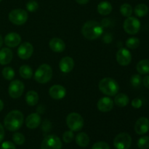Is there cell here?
<instances>
[{"label":"cell","instance_id":"obj_1","mask_svg":"<svg viewBox=\"0 0 149 149\" xmlns=\"http://www.w3.org/2000/svg\"><path fill=\"white\" fill-rule=\"evenodd\" d=\"M81 33L86 39L95 40L103 34V27L95 20H88L83 25Z\"/></svg>","mask_w":149,"mask_h":149},{"label":"cell","instance_id":"obj_2","mask_svg":"<svg viewBox=\"0 0 149 149\" xmlns=\"http://www.w3.org/2000/svg\"><path fill=\"white\" fill-rule=\"evenodd\" d=\"M23 123V114L17 110L12 111L6 115L4 120V127L9 131L15 132L22 127Z\"/></svg>","mask_w":149,"mask_h":149},{"label":"cell","instance_id":"obj_3","mask_svg":"<svg viewBox=\"0 0 149 149\" xmlns=\"http://www.w3.org/2000/svg\"><path fill=\"white\" fill-rule=\"evenodd\" d=\"M98 86L101 93L108 96H115L119 91V86L117 81L110 77L102 79Z\"/></svg>","mask_w":149,"mask_h":149},{"label":"cell","instance_id":"obj_4","mask_svg":"<svg viewBox=\"0 0 149 149\" xmlns=\"http://www.w3.org/2000/svg\"><path fill=\"white\" fill-rule=\"evenodd\" d=\"M52 77V69L48 64H42L36 69L34 74V79L40 84L49 81Z\"/></svg>","mask_w":149,"mask_h":149},{"label":"cell","instance_id":"obj_5","mask_svg":"<svg viewBox=\"0 0 149 149\" xmlns=\"http://www.w3.org/2000/svg\"><path fill=\"white\" fill-rule=\"evenodd\" d=\"M84 119L78 113L73 112L69 113L66 117V125L73 132H78L84 126Z\"/></svg>","mask_w":149,"mask_h":149},{"label":"cell","instance_id":"obj_6","mask_svg":"<svg viewBox=\"0 0 149 149\" xmlns=\"http://www.w3.org/2000/svg\"><path fill=\"white\" fill-rule=\"evenodd\" d=\"M28 13L23 9H15L9 13V20L12 23L17 26L23 25L28 20Z\"/></svg>","mask_w":149,"mask_h":149},{"label":"cell","instance_id":"obj_7","mask_svg":"<svg viewBox=\"0 0 149 149\" xmlns=\"http://www.w3.org/2000/svg\"><path fill=\"white\" fill-rule=\"evenodd\" d=\"M132 143V138L126 132H122L115 137L113 146L116 149H129Z\"/></svg>","mask_w":149,"mask_h":149},{"label":"cell","instance_id":"obj_8","mask_svg":"<svg viewBox=\"0 0 149 149\" xmlns=\"http://www.w3.org/2000/svg\"><path fill=\"white\" fill-rule=\"evenodd\" d=\"M62 142L55 135H49L45 137L41 144V149H61Z\"/></svg>","mask_w":149,"mask_h":149},{"label":"cell","instance_id":"obj_9","mask_svg":"<svg viewBox=\"0 0 149 149\" xmlns=\"http://www.w3.org/2000/svg\"><path fill=\"white\" fill-rule=\"evenodd\" d=\"M124 30L129 34L134 35L138 33L141 29V23L138 18L135 17H128L123 24Z\"/></svg>","mask_w":149,"mask_h":149},{"label":"cell","instance_id":"obj_10","mask_svg":"<svg viewBox=\"0 0 149 149\" xmlns=\"http://www.w3.org/2000/svg\"><path fill=\"white\" fill-rule=\"evenodd\" d=\"M24 84L20 80H13L10 82L8 87V93L13 99L19 98L24 92Z\"/></svg>","mask_w":149,"mask_h":149},{"label":"cell","instance_id":"obj_11","mask_svg":"<svg viewBox=\"0 0 149 149\" xmlns=\"http://www.w3.org/2000/svg\"><path fill=\"white\" fill-rule=\"evenodd\" d=\"M33 53V47L30 42H25L17 49V55L22 60H28Z\"/></svg>","mask_w":149,"mask_h":149},{"label":"cell","instance_id":"obj_12","mask_svg":"<svg viewBox=\"0 0 149 149\" xmlns=\"http://www.w3.org/2000/svg\"><path fill=\"white\" fill-rule=\"evenodd\" d=\"M116 61L122 66L128 65L132 61V54L126 48H120L116 53Z\"/></svg>","mask_w":149,"mask_h":149},{"label":"cell","instance_id":"obj_13","mask_svg":"<svg viewBox=\"0 0 149 149\" xmlns=\"http://www.w3.org/2000/svg\"><path fill=\"white\" fill-rule=\"evenodd\" d=\"M135 131L140 135H144L149 131V119L146 117H141L135 125Z\"/></svg>","mask_w":149,"mask_h":149},{"label":"cell","instance_id":"obj_14","mask_svg":"<svg viewBox=\"0 0 149 149\" xmlns=\"http://www.w3.org/2000/svg\"><path fill=\"white\" fill-rule=\"evenodd\" d=\"M49 95L52 98L55 100L63 99L66 95V90L64 87L60 84H55L52 86L49 90Z\"/></svg>","mask_w":149,"mask_h":149},{"label":"cell","instance_id":"obj_15","mask_svg":"<svg viewBox=\"0 0 149 149\" xmlns=\"http://www.w3.org/2000/svg\"><path fill=\"white\" fill-rule=\"evenodd\" d=\"M113 105H114V103L113 100L109 97H101L97 103V109L101 112L110 111L113 109Z\"/></svg>","mask_w":149,"mask_h":149},{"label":"cell","instance_id":"obj_16","mask_svg":"<svg viewBox=\"0 0 149 149\" xmlns=\"http://www.w3.org/2000/svg\"><path fill=\"white\" fill-rule=\"evenodd\" d=\"M21 42V37L18 33L11 32L7 34L4 37V44L9 47H15Z\"/></svg>","mask_w":149,"mask_h":149},{"label":"cell","instance_id":"obj_17","mask_svg":"<svg viewBox=\"0 0 149 149\" xmlns=\"http://www.w3.org/2000/svg\"><path fill=\"white\" fill-rule=\"evenodd\" d=\"M59 68L63 73L67 74L71 72L74 68V61L71 57H64L60 61Z\"/></svg>","mask_w":149,"mask_h":149},{"label":"cell","instance_id":"obj_18","mask_svg":"<svg viewBox=\"0 0 149 149\" xmlns=\"http://www.w3.org/2000/svg\"><path fill=\"white\" fill-rule=\"evenodd\" d=\"M41 123V116L38 113H32L26 119V125L29 129H36Z\"/></svg>","mask_w":149,"mask_h":149},{"label":"cell","instance_id":"obj_19","mask_svg":"<svg viewBox=\"0 0 149 149\" xmlns=\"http://www.w3.org/2000/svg\"><path fill=\"white\" fill-rule=\"evenodd\" d=\"M49 48L55 52H62L65 49V42L60 38H52L49 42Z\"/></svg>","mask_w":149,"mask_h":149},{"label":"cell","instance_id":"obj_20","mask_svg":"<svg viewBox=\"0 0 149 149\" xmlns=\"http://www.w3.org/2000/svg\"><path fill=\"white\" fill-rule=\"evenodd\" d=\"M13 51L10 48H2L0 50V64L3 65L9 64L13 60Z\"/></svg>","mask_w":149,"mask_h":149},{"label":"cell","instance_id":"obj_21","mask_svg":"<svg viewBox=\"0 0 149 149\" xmlns=\"http://www.w3.org/2000/svg\"><path fill=\"white\" fill-rule=\"evenodd\" d=\"M97 12L101 15H108L112 11V5L110 2L107 1H101L97 5Z\"/></svg>","mask_w":149,"mask_h":149},{"label":"cell","instance_id":"obj_22","mask_svg":"<svg viewBox=\"0 0 149 149\" xmlns=\"http://www.w3.org/2000/svg\"><path fill=\"white\" fill-rule=\"evenodd\" d=\"M130 102L129 97L125 93H119L115 96L113 103L119 107H125Z\"/></svg>","mask_w":149,"mask_h":149},{"label":"cell","instance_id":"obj_23","mask_svg":"<svg viewBox=\"0 0 149 149\" xmlns=\"http://www.w3.org/2000/svg\"><path fill=\"white\" fill-rule=\"evenodd\" d=\"M39 95L33 90H30L26 95V101L29 106H33L39 102Z\"/></svg>","mask_w":149,"mask_h":149},{"label":"cell","instance_id":"obj_24","mask_svg":"<svg viewBox=\"0 0 149 149\" xmlns=\"http://www.w3.org/2000/svg\"><path fill=\"white\" fill-rule=\"evenodd\" d=\"M76 143L80 147H86L90 143V138L85 132H80L76 136Z\"/></svg>","mask_w":149,"mask_h":149},{"label":"cell","instance_id":"obj_25","mask_svg":"<svg viewBox=\"0 0 149 149\" xmlns=\"http://www.w3.org/2000/svg\"><path fill=\"white\" fill-rule=\"evenodd\" d=\"M136 69L140 74H149V60H141L136 65Z\"/></svg>","mask_w":149,"mask_h":149},{"label":"cell","instance_id":"obj_26","mask_svg":"<svg viewBox=\"0 0 149 149\" xmlns=\"http://www.w3.org/2000/svg\"><path fill=\"white\" fill-rule=\"evenodd\" d=\"M19 73L20 77L25 79H29L33 77V70L28 65H21L19 69Z\"/></svg>","mask_w":149,"mask_h":149},{"label":"cell","instance_id":"obj_27","mask_svg":"<svg viewBox=\"0 0 149 149\" xmlns=\"http://www.w3.org/2000/svg\"><path fill=\"white\" fill-rule=\"evenodd\" d=\"M134 12H135V14L136 15V16L139 17H143L148 14V7L145 4H138L135 7Z\"/></svg>","mask_w":149,"mask_h":149},{"label":"cell","instance_id":"obj_28","mask_svg":"<svg viewBox=\"0 0 149 149\" xmlns=\"http://www.w3.org/2000/svg\"><path fill=\"white\" fill-rule=\"evenodd\" d=\"M120 13L124 17H130L132 14V7L130 4L125 3L120 7Z\"/></svg>","mask_w":149,"mask_h":149},{"label":"cell","instance_id":"obj_29","mask_svg":"<svg viewBox=\"0 0 149 149\" xmlns=\"http://www.w3.org/2000/svg\"><path fill=\"white\" fill-rule=\"evenodd\" d=\"M140 45V40L137 37H130L126 41V46L129 49H135Z\"/></svg>","mask_w":149,"mask_h":149},{"label":"cell","instance_id":"obj_30","mask_svg":"<svg viewBox=\"0 0 149 149\" xmlns=\"http://www.w3.org/2000/svg\"><path fill=\"white\" fill-rule=\"evenodd\" d=\"M2 76L5 79L12 80L15 77V71L11 67H5L2 70Z\"/></svg>","mask_w":149,"mask_h":149},{"label":"cell","instance_id":"obj_31","mask_svg":"<svg viewBox=\"0 0 149 149\" xmlns=\"http://www.w3.org/2000/svg\"><path fill=\"white\" fill-rule=\"evenodd\" d=\"M138 146L140 149L149 148V137L148 136L141 137L138 141Z\"/></svg>","mask_w":149,"mask_h":149},{"label":"cell","instance_id":"obj_32","mask_svg":"<svg viewBox=\"0 0 149 149\" xmlns=\"http://www.w3.org/2000/svg\"><path fill=\"white\" fill-rule=\"evenodd\" d=\"M13 140L14 143L17 145H23L25 142V137L24 135L20 132H15L13 136Z\"/></svg>","mask_w":149,"mask_h":149},{"label":"cell","instance_id":"obj_33","mask_svg":"<svg viewBox=\"0 0 149 149\" xmlns=\"http://www.w3.org/2000/svg\"><path fill=\"white\" fill-rule=\"evenodd\" d=\"M38 8H39V4L35 0H30L26 4V10L31 13L36 12L38 10Z\"/></svg>","mask_w":149,"mask_h":149},{"label":"cell","instance_id":"obj_34","mask_svg":"<svg viewBox=\"0 0 149 149\" xmlns=\"http://www.w3.org/2000/svg\"><path fill=\"white\" fill-rule=\"evenodd\" d=\"M142 81V78H141V77L139 74H134L130 78V83L132 86H133L134 87H138L141 86Z\"/></svg>","mask_w":149,"mask_h":149},{"label":"cell","instance_id":"obj_35","mask_svg":"<svg viewBox=\"0 0 149 149\" xmlns=\"http://www.w3.org/2000/svg\"><path fill=\"white\" fill-rule=\"evenodd\" d=\"M74 135L72 130L65 131L63 133V140L66 143H69L72 142L73 140H74Z\"/></svg>","mask_w":149,"mask_h":149},{"label":"cell","instance_id":"obj_36","mask_svg":"<svg viewBox=\"0 0 149 149\" xmlns=\"http://www.w3.org/2000/svg\"><path fill=\"white\" fill-rule=\"evenodd\" d=\"M92 149H110L109 144L103 141H99L95 143L92 147Z\"/></svg>","mask_w":149,"mask_h":149},{"label":"cell","instance_id":"obj_37","mask_svg":"<svg viewBox=\"0 0 149 149\" xmlns=\"http://www.w3.org/2000/svg\"><path fill=\"white\" fill-rule=\"evenodd\" d=\"M1 149H16V147L13 143L10 141H5L1 144Z\"/></svg>","mask_w":149,"mask_h":149},{"label":"cell","instance_id":"obj_38","mask_svg":"<svg viewBox=\"0 0 149 149\" xmlns=\"http://www.w3.org/2000/svg\"><path fill=\"white\" fill-rule=\"evenodd\" d=\"M131 104H132V107L135 108V109H140L142 106L143 102L141 99L138 98V97H136V98H134L132 100Z\"/></svg>","mask_w":149,"mask_h":149},{"label":"cell","instance_id":"obj_39","mask_svg":"<svg viewBox=\"0 0 149 149\" xmlns=\"http://www.w3.org/2000/svg\"><path fill=\"white\" fill-rule=\"evenodd\" d=\"M52 125L48 120H45L42 124V130L45 132H48L51 130Z\"/></svg>","mask_w":149,"mask_h":149},{"label":"cell","instance_id":"obj_40","mask_svg":"<svg viewBox=\"0 0 149 149\" xmlns=\"http://www.w3.org/2000/svg\"><path fill=\"white\" fill-rule=\"evenodd\" d=\"M103 41L105 42V43H111L112 41V36L110 33H106V34L104 35L103 36Z\"/></svg>","mask_w":149,"mask_h":149},{"label":"cell","instance_id":"obj_41","mask_svg":"<svg viewBox=\"0 0 149 149\" xmlns=\"http://www.w3.org/2000/svg\"><path fill=\"white\" fill-rule=\"evenodd\" d=\"M143 84L146 88L149 89V76H146L143 79Z\"/></svg>","mask_w":149,"mask_h":149},{"label":"cell","instance_id":"obj_42","mask_svg":"<svg viewBox=\"0 0 149 149\" xmlns=\"http://www.w3.org/2000/svg\"><path fill=\"white\" fill-rule=\"evenodd\" d=\"M100 24H101V26L103 27H108L109 26V24H110V20L108 18H104L102 20V22Z\"/></svg>","mask_w":149,"mask_h":149},{"label":"cell","instance_id":"obj_43","mask_svg":"<svg viewBox=\"0 0 149 149\" xmlns=\"http://www.w3.org/2000/svg\"><path fill=\"white\" fill-rule=\"evenodd\" d=\"M4 137V130L2 125L0 124V142L3 140Z\"/></svg>","mask_w":149,"mask_h":149},{"label":"cell","instance_id":"obj_44","mask_svg":"<svg viewBox=\"0 0 149 149\" xmlns=\"http://www.w3.org/2000/svg\"><path fill=\"white\" fill-rule=\"evenodd\" d=\"M89 1L90 0H76V1L79 4H86L87 3H88Z\"/></svg>","mask_w":149,"mask_h":149},{"label":"cell","instance_id":"obj_45","mask_svg":"<svg viewBox=\"0 0 149 149\" xmlns=\"http://www.w3.org/2000/svg\"><path fill=\"white\" fill-rule=\"evenodd\" d=\"M3 109H4V103H3L2 100H0V111H1Z\"/></svg>","mask_w":149,"mask_h":149},{"label":"cell","instance_id":"obj_46","mask_svg":"<svg viewBox=\"0 0 149 149\" xmlns=\"http://www.w3.org/2000/svg\"><path fill=\"white\" fill-rule=\"evenodd\" d=\"M2 44H3V39H2V36L0 35V47L2 46Z\"/></svg>","mask_w":149,"mask_h":149},{"label":"cell","instance_id":"obj_47","mask_svg":"<svg viewBox=\"0 0 149 149\" xmlns=\"http://www.w3.org/2000/svg\"><path fill=\"white\" fill-rule=\"evenodd\" d=\"M1 1H2V0H0V2H1Z\"/></svg>","mask_w":149,"mask_h":149}]
</instances>
